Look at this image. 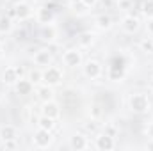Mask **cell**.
I'll return each instance as SVG.
<instances>
[{
	"label": "cell",
	"instance_id": "cell-1",
	"mask_svg": "<svg viewBox=\"0 0 153 151\" xmlns=\"http://www.w3.org/2000/svg\"><path fill=\"white\" fill-rule=\"evenodd\" d=\"M125 73H126V61H125V57H123V55L112 57V61H111V64H109V68H107V76H109V80H112V82H121L123 76H125Z\"/></svg>",
	"mask_w": 153,
	"mask_h": 151
},
{
	"label": "cell",
	"instance_id": "cell-2",
	"mask_svg": "<svg viewBox=\"0 0 153 151\" xmlns=\"http://www.w3.org/2000/svg\"><path fill=\"white\" fill-rule=\"evenodd\" d=\"M128 105H130V110L135 114H146L152 109L150 98L144 93H134L130 96V100H128Z\"/></svg>",
	"mask_w": 153,
	"mask_h": 151
},
{
	"label": "cell",
	"instance_id": "cell-3",
	"mask_svg": "<svg viewBox=\"0 0 153 151\" xmlns=\"http://www.w3.org/2000/svg\"><path fill=\"white\" fill-rule=\"evenodd\" d=\"M62 82V71L57 66H46L43 70V84L46 85H59Z\"/></svg>",
	"mask_w": 153,
	"mask_h": 151
},
{
	"label": "cell",
	"instance_id": "cell-4",
	"mask_svg": "<svg viewBox=\"0 0 153 151\" xmlns=\"http://www.w3.org/2000/svg\"><path fill=\"white\" fill-rule=\"evenodd\" d=\"M62 62L68 68H76L82 64V52L78 48H70L62 53Z\"/></svg>",
	"mask_w": 153,
	"mask_h": 151
},
{
	"label": "cell",
	"instance_id": "cell-5",
	"mask_svg": "<svg viewBox=\"0 0 153 151\" xmlns=\"http://www.w3.org/2000/svg\"><path fill=\"white\" fill-rule=\"evenodd\" d=\"M34 146L39 148V150H45L52 144V132L50 130H43V128H38V132L34 133Z\"/></svg>",
	"mask_w": 153,
	"mask_h": 151
},
{
	"label": "cell",
	"instance_id": "cell-6",
	"mask_svg": "<svg viewBox=\"0 0 153 151\" xmlns=\"http://www.w3.org/2000/svg\"><path fill=\"white\" fill-rule=\"evenodd\" d=\"M102 71H103L102 64H100L98 61H94V59H89V61L84 64V75L87 76V78H91V80L100 78V76H102Z\"/></svg>",
	"mask_w": 153,
	"mask_h": 151
},
{
	"label": "cell",
	"instance_id": "cell-7",
	"mask_svg": "<svg viewBox=\"0 0 153 151\" xmlns=\"http://www.w3.org/2000/svg\"><path fill=\"white\" fill-rule=\"evenodd\" d=\"M94 146H96V150H100V151H111V150H114V148H116L114 137L103 132V133H100V135L96 137Z\"/></svg>",
	"mask_w": 153,
	"mask_h": 151
},
{
	"label": "cell",
	"instance_id": "cell-8",
	"mask_svg": "<svg viewBox=\"0 0 153 151\" xmlns=\"http://www.w3.org/2000/svg\"><path fill=\"white\" fill-rule=\"evenodd\" d=\"M52 61H53V55L50 50L43 48V50H38L34 53V64L36 66H41V68H46V66H52Z\"/></svg>",
	"mask_w": 153,
	"mask_h": 151
},
{
	"label": "cell",
	"instance_id": "cell-9",
	"mask_svg": "<svg viewBox=\"0 0 153 151\" xmlns=\"http://www.w3.org/2000/svg\"><path fill=\"white\" fill-rule=\"evenodd\" d=\"M20 78H22V75H20V71H18V66H9V68H5L4 73H2V82H4L5 85H14Z\"/></svg>",
	"mask_w": 153,
	"mask_h": 151
},
{
	"label": "cell",
	"instance_id": "cell-10",
	"mask_svg": "<svg viewBox=\"0 0 153 151\" xmlns=\"http://www.w3.org/2000/svg\"><path fill=\"white\" fill-rule=\"evenodd\" d=\"M121 29L126 32V34H134L139 30V18H135L134 14H126L123 20H121Z\"/></svg>",
	"mask_w": 153,
	"mask_h": 151
},
{
	"label": "cell",
	"instance_id": "cell-11",
	"mask_svg": "<svg viewBox=\"0 0 153 151\" xmlns=\"http://www.w3.org/2000/svg\"><path fill=\"white\" fill-rule=\"evenodd\" d=\"M13 7H14V18H18L20 21H25V20H29L32 16V9H30V5L27 2H20V4H16Z\"/></svg>",
	"mask_w": 153,
	"mask_h": 151
},
{
	"label": "cell",
	"instance_id": "cell-12",
	"mask_svg": "<svg viewBox=\"0 0 153 151\" xmlns=\"http://www.w3.org/2000/svg\"><path fill=\"white\" fill-rule=\"evenodd\" d=\"M36 18H38V21L41 25H48V23L53 21L55 14H53V11L48 5H43V7H39L38 11H36Z\"/></svg>",
	"mask_w": 153,
	"mask_h": 151
},
{
	"label": "cell",
	"instance_id": "cell-13",
	"mask_svg": "<svg viewBox=\"0 0 153 151\" xmlns=\"http://www.w3.org/2000/svg\"><path fill=\"white\" fill-rule=\"evenodd\" d=\"M14 91H16V94H20V96H27V94H30V93L34 91V84H32L29 78H20V80L14 84Z\"/></svg>",
	"mask_w": 153,
	"mask_h": 151
},
{
	"label": "cell",
	"instance_id": "cell-14",
	"mask_svg": "<svg viewBox=\"0 0 153 151\" xmlns=\"http://www.w3.org/2000/svg\"><path fill=\"white\" fill-rule=\"evenodd\" d=\"M70 148L75 151H82L89 148V142H87V137L84 133H75L71 139H70Z\"/></svg>",
	"mask_w": 153,
	"mask_h": 151
},
{
	"label": "cell",
	"instance_id": "cell-15",
	"mask_svg": "<svg viewBox=\"0 0 153 151\" xmlns=\"http://www.w3.org/2000/svg\"><path fill=\"white\" fill-rule=\"evenodd\" d=\"M41 114L57 119L59 114H61V110H59V105H57L53 100H50V101H43V105H41Z\"/></svg>",
	"mask_w": 153,
	"mask_h": 151
},
{
	"label": "cell",
	"instance_id": "cell-16",
	"mask_svg": "<svg viewBox=\"0 0 153 151\" xmlns=\"http://www.w3.org/2000/svg\"><path fill=\"white\" fill-rule=\"evenodd\" d=\"M39 38H41V41H45V43H52V41H55V38H57V29L52 23L43 25L41 30H39Z\"/></svg>",
	"mask_w": 153,
	"mask_h": 151
},
{
	"label": "cell",
	"instance_id": "cell-17",
	"mask_svg": "<svg viewBox=\"0 0 153 151\" xmlns=\"http://www.w3.org/2000/svg\"><path fill=\"white\" fill-rule=\"evenodd\" d=\"M18 139V130L13 124H5L0 128V141L7 142V141H16Z\"/></svg>",
	"mask_w": 153,
	"mask_h": 151
},
{
	"label": "cell",
	"instance_id": "cell-18",
	"mask_svg": "<svg viewBox=\"0 0 153 151\" xmlns=\"http://www.w3.org/2000/svg\"><path fill=\"white\" fill-rule=\"evenodd\" d=\"M36 94H38V98L41 101H50V100H53V89H52V85H46V84L36 87Z\"/></svg>",
	"mask_w": 153,
	"mask_h": 151
},
{
	"label": "cell",
	"instance_id": "cell-19",
	"mask_svg": "<svg viewBox=\"0 0 153 151\" xmlns=\"http://www.w3.org/2000/svg\"><path fill=\"white\" fill-rule=\"evenodd\" d=\"M94 25L100 29V30H109L111 27H112V18L109 16V14H100V16H96V20H94Z\"/></svg>",
	"mask_w": 153,
	"mask_h": 151
},
{
	"label": "cell",
	"instance_id": "cell-20",
	"mask_svg": "<svg viewBox=\"0 0 153 151\" xmlns=\"http://www.w3.org/2000/svg\"><path fill=\"white\" fill-rule=\"evenodd\" d=\"M36 124H38V128H43V130H53L55 128V119L53 117H48V115H39L38 119H36Z\"/></svg>",
	"mask_w": 153,
	"mask_h": 151
},
{
	"label": "cell",
	"instance_id": "cell-21",
	"mask_svg": "<svg viewBox=\"0 0 153 151\" xmlns=\"http://www.w3.org/2000/svg\"><path fill=\"white\" fill-rule=\"evenodd\" d=\"M13 30V20L11 16H0V36H5Z\"/></svg>",
	"mask_w": 153,
	"mask_h": 151
},
{
	"label": "cell",
	"instance_id": "cell-22",
	"mask_svg": "<svg viewBox=\"0 0 153 151\" xmlns=\"http://www.w3.org/2000/svg\"><path fill=\"white\" fill-rule=\"evenodd\" d=\"M93 41H94L93 32H82V34L78 36V44H80L82 48H87V46H91V44H93Z\"/></svg>",
	"mask_w": 153,
	"mask_h": 151
},
{
	"label": "cell",
	"instance_id": "cell-23",
	"mask_svg": "<svg viewBox=\"0 0 153 151\" xmlns=\"http://www.w3.org/2000/svg\"><path fill=\"white\" fill-rule=\"evenodd\" d=\"M27 78H29L34 85H39V84L43 82V71H41V70H38V68H36V70H30Z\"/></svg>",
	"mask_w": 153,
	"mask_h": 151
},
{
	"label": "cell",
	"instance_id": "cell-24",
	"mask_svg": "<svg viewBox=\"0 0 153 151\" xmlns=\"http://www.w3.org/2000/svg\"><path fill=\"white\" fill-rule=\"evenodd\" d=\"M141 11H143V14L146 18H153V0H144Z\"/></svg>",
	"mask_w": 153,
	"mask_h": 151
},
{
	"label": "cell",
	"instance_id": "cell-25",
	"mask_svg": "<svg viewBox=\"0 0 153 151\" xmlns=\"http://www.w3.org/2000/svg\"><path fill=\"white\" fill-rule=\"evenodd\" d=\"M84 128H85V132H89V133H96V132H98V123H96V119H91Z\"/></svg>",
	"mask_w": 153,
	"mask_h": 151
},
{
	"label": "cell",
	"instance_id": "cell-26",
	"mask_svg": "<svg viewBox=\"0 0 153 151\" xmlns=\"http://www.w3.org/2000/svg\"><path fill=\"white\" fill-rule=\"evenodd\" d=\"M141 48H143V52H153V39H143L141 41Z\"/></svg>",
	"mask_w": 153,
	"mask_h": 151
},
{
	"label": "cell",
	"instance_id": "cell-27",
	"mask_svg": "<svg viewBox=\"0 0 153 151\" xmlns=\"http://www.w3.org/2000/svg\"><path fill=\"white\" fill-rule=\"evenodd\" d=\"M89 114H91V119H98V117L102 115V110H100V107H98V105H93Z\"/></svg>",
	"mask_w": 153,
	"mask_h": 151
},
{
	"label": "cell",
	"instance_id": "cell-28",
	"mask_svg": "<svg viewBox=\"0 0 153 151\" xmlns=\"http://www.w3.org/2000/svg\"><path fill=\"white\" fill-rule=\"evenodd\" d=\"M105 133H109V135L116 137V133H117V128H116L114 124L111 123V124H107V126H105Z\"/></svg>",
	"mask_w": 153,
	"mask_h": 151
},
{
	"label": "cell",
	"instance_id": "cell-29",
	"mask_svg": "<svg viewBox=\"0 0 153 151\" xmlns=\"http://www.w3.org/2000/svg\"><path fill=\"white\" fill-rule=\"evenodd\" d=\"M117 5H119V9L126 11V9H130V5H132V0H119V2H117Z\"/></svg>",
	"mask_w": 153,
	"mask_h": 151
},
{
	"label": "cell",
	"instance_id": "cell-30",
	"mask_svg": "<svg viewBox=\"0 0 153 151\" xmlns=\"http://www.w3.org/2000/svg\"><path fill=\"white\" fill-rule=\"evenodd\" d=\"M98 4H102L103 9H111L112 4H114V0H98Z\"/></svg>",
	"mask_w": 153,
	"mask_h": 151
},
{
	"label": "cell",
	"instance_id": "cell-31",
	"mask_svg": "<svg viewBox=\"0 0 153 151\" xmlns=\"http://www.w3.org/2000/svg\"><path fill=\"white\" fill-rule=\"evenodd\" d=\"M80 2H82V4H84L87 9H93V7L98 4V0H80Z\"/></svg>",
	"mask_w": 153,
	"mask_h": 151
},
{
	"label": "cell",
	"instance_id": "cell-32",
	"mask_svg": "<svg viewBox=\"0 0 153 151\" xmlns=\"http://www.w3.org/2000/svg\"><path fill=\"white\" fill-rule=\"evenodd\" d=\"M146 30H148V34L153 36V18H148V25H146Z\"/></svg>",
	"mask_w": 153,
	"mask_h": 151
},
{
	"label": "cell",
	"instance_id": "cell-33",
	"mask_svg": "<svg viewBox=\"0 0 153 151\" xmlns=\"http://www.w3.org/2000/svg\"><path fill=\"white\" fill-rule=\"evenodd\" d=\"M4 148H9V150L16 148V141H7V142H4Z\"/></svg>",
	"mask_w": 153,
	"mask_h": 151
},
{
	"label": "cell",
	"instance_id": "cell-34",
	"mask_svg": "<svg viewBox=\"0 0 153 151\" xmlns=\"http://www.w3.org/2000/svg\"><path fill=\"white\" fill-rule=\"evenodd\" d=\"M146 135H148L150 139H153V123L148 124V128H146Z\"/></svg>",
	"mask_w": 153,
	"mask_h": 151
},
{
	"label": "cell",
	"instance_id": "cell-35",
	"mask_svg": "<svg viewBox=\"0 0 153 151\" xmlns=\"http://www.w3.org/2000/svg\"><path fill=\"white\" fill-rule=\"evenodd\" d=\"M146 150H153V139H150L148 142H146V146H144Z\"/></svg>",
	"mask_w": 153,
	"mask_h": 151
},
{
	"label": "cell",
	"instance_id": "cell-36",
	"mask_svg": "<svg viewBox=\"0 0 153 151\" xmlns=\"http://www.w3.org/2000/svg\"><path fill=\"white\" fill-rule=\"evenodd\" d=\"M9 2H11L13 5H16V4H20V2H23V0H9Z\"/></svg>",
	"mask_w": 153,
	"mask_h": 151
},
{
	"label": "cell",
	"instance_id": "cell-37",
	"mask_svg": "<svg viewBox=\"0 0 153 151\" xmlns=\"http://www.w3.org/2000/svg\"><path fill=\"white\" fill-rule=\"evenodd\" d=\"M2 53H4V44H2V41H0V57H2Z\"/></svg>",
	"mask_w": 153,
	"mask_h": 151
},
{
	"label": "cell",
	"instance_id": "cell-38",
	"mask_svg": "<svg viewBox=\"0 0 153 151\" xmlns=\"http://www.w3.org/2000/svg\"><path fill=\"white\" fill-rule=\"evenodd\" d=\"M150 87H152V91H153V78H152V82H150Z\"/></svg>",
	"mask_w": 153,
	"mask_h": 151
}]
</instances>
